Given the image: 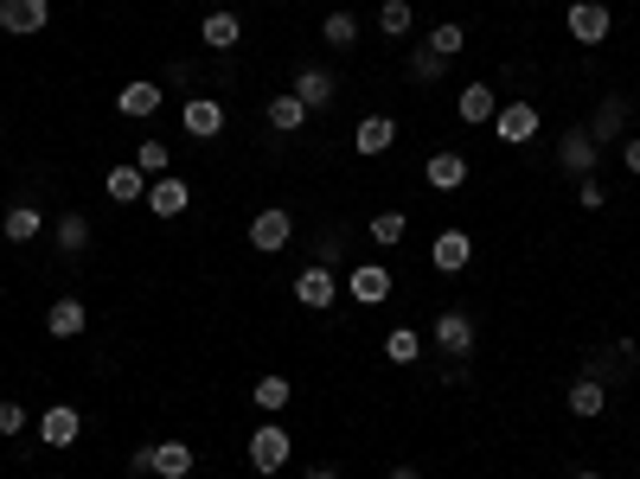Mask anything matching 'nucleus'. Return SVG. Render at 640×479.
Masks as SVG:
<instances>
[{"label":"nucleus","mask_w":640,"mask_h":479,"mask_svg":"<svg viewBox=\"0 0 640 479\" xmlns=\"http://www.w3.org/2000/svg\"><path fill=\"white\" fill-rule=\"evenodd\" d=\"M244 448H250V467L270 479V473H282V467L295 460V435H288V428H282L275 416H263V428H250Z\"/></svg>","instance_id":"obj_1"},{"label":"nucleus","mask_w":640,"mask_h":479,"mask_svg":"<svg viewBox=\"0 0 640 479\" xmlns=\"http://www.w3.org/2000/svg\"><path fill=\"white\" fill-rule=\"evenodd\" d=\"M429 345H436V352H449V359H474V313L442 307V313H436V327H429Z\"/></svg>","instance_id":"obj_2"},{"label":"nucleus","mask_w":640,"mask_h":479,"mask_svg":"<svg viewBox=\"0 0 640 479\" xmlns=\"http://www.w3.org/2000/svg\"><path fill=\"white\" fill-rule=\"evenodd\" d=\"M288 237H295V217H288L282 205H270V211L250 217V249H256V256H282Z\"/></svg>","instance_id":"obj_3"},{"label":"nucleus","mask_w":640,"mask_h":479,"mask_svg":"<svg viewBox=\"0 0 640 479\" xmlns=\"http://www.w3.org/2000/svg\"><path fill=\"white\" fill-rule=\"evenodd\" d=\"M557 167H564L570 180H589V173L602 167V148L589 141V128H564V141H557Z\"/></svg>","instance_id":"obj_4"},{"label":"nucleus","mask_w":640,"mask_h":479,"mask_svg":"<svg viewBox=\"0 0 640 479\" xmlns=\"http://www.w3.org/2000/svg\"><path fill=\"white\" fill-rule=\"evenodd\" d=\"M564 26H570V39H577V45H602V39L615 32V13L602 7V0H577V7L564 13Z\"/></svg>","instance_id":"obj_5"},{"label":"nucleus","mask_w":640,"mask_h":479,"mask_svg":"<svg viewBox=\"0 0 640 479\" xmlns=\"http://www.w3.org/2000/svg\"><path fill=\"white\" fill-rule=\"evenodd\" d=\"M180 128L192 135V141H218V135H224V103H218V96H186Z\"/></svg>","instance_id":"obj_6"},{"label":"nucleus","mask_w":640,"mask_h":479,"mask_svg":"<svg viewBox=\"0 0 640 479\" xmlns=\"http://www.w3.org/2000/svg\"><path fill=\"white\" fill-rule=\"evenodd\" d=\"M52 26V0H0V32L32 39V32Z\"/></svg>","instance_id":"obj_7"},{"label":"nucleus","mask_w":640,"mask_h":479,"mask_svg":"<svg viewBox=\"0 0 640 479\" xmlns=\"http://www.w3.org/2000/svg\"><path fill=\"white\" fill-rule=\"evenodd\" d=\"M493 135L506 141V148H525L532 135H538V103H500V116H493Z\"/></svg>","instance_id":"obj_8"},{"label":"nucleus","mask_w":640,"mask_h":479,"mask_svg":"<svg viewBox=\"0 0 640 479\" xmlns=\"http://www.w3.org/2000/svg\"><path fill=\"white\" fill-rule=\"evenodd\" d=\"M295 300H302L307 313H327L339 300V281H334V269L327 263H307L302 275H295Z\"/></svg>","instance_id":"obj_9"},{"label":"nucleus","mask_w":640,"mask_h":479,"mask_svg":"<svg viewBox=\"0 0 640 479\" xmlns=\"http://www.w3.org/2000/svg\"><path fill=\"white\" fill-rule=\"evenodd\" d=\"M391 269H385V263H359V269L346 275V300H359V307H385V300H391Z\"/></svg>","instance_id":"obj_10"},{"label":"nucleus","mask_w":640,"mask_h":479,"mask_svg":"<svg viewBox=\"0 0 640 479\" xmlns=\"http://www.w3.org/2000/svg\"><path fill=\"white\" fill-rule=\"evenodd\" d=\"M160 103H167V84L135 77V84H123V91H116V116H123V121H148Z\"/></svg>","instance_id":"obj_11"},{"label":"nucleus","mask_w":640,"mask_h":479,"mask_svg":"<svg viewBox=\"0 0 640 479\" xmlns=\"http://www.w3.org/2000/svg\"><path fill=\"white\" fill-rule=\"evenodd\" d=\"M199 39H206V52H238V45H244V20H238L231 7H212V13L199 20Z\"/></svg>","instance_id":"obj_12"},{"label":"nucleus","mask_w":640,"mask_h":479,"mask_svg":"<svg viewBox=\"0 0 640 479\" xmlns=\"http://www.w3.org/2000/svg\"><path fill=\"white\" fill-rule=\"evenodd\" d=\"M141 205L154 211V217H180L186 205H192V185L180 180V173H160V180H148V199Z\"/></svg>","instance_id":"obj_13"},{"label":"nucleus","mask_w":640,"mask_h":479,"mask_svg":"<svg viewBox=\"0 0 640 479\" xmlns=\"http://www.w3.org/2000/svg\"><path fill=\"white\" fill-rule=\"evenodd\" d=\"M103 192H109L116 205H141V199H148V173H141L135 160H116V167L103 173Z\"/></svg>","instance_id":"obj_14"},{"label":"nucleus","mask_w":640,"mask_h":479,"mask_svg":"<svg viewBox=\"0 0 640 479\" xmlns=\"http://www.w3.org/2000/svg\"><path fill=\"white\" fill-rule=\"evenodd\" d=\"M77 435H84V416H77L71 403H52V409L39 416V441H45V448H71Z\"/></svg>","instance_id":"obj_15"},{"label":"nucleus","mask_w":640,"mask_h":479,"mask_svg":"<svg viewBox=\"0 0 640 479\" xmlns=\"http://www.w3.org/2000/svg\"><path fill=\"white\" fill-rule=\"evenodd\" d=\"M429 263H436L442 275H461L468 263H474V237H468V231H442V237L429 243Z\"/></svg>","instance_id":"obj_16"},{"label":"nucleus","mask_w":640,"mask_h":479,"mask_svg":"<svg viewBox=\"0 0 640 479\" xmlns=\"http://www.w3.org/2000/svg\"><path fill=\"white\" fill-rule=\"evenodd\" d=\"M621 135H628V96H602L596 116H589V141L602 148V141H621Z\"/></svg>","instance_id":"obj_17"},{"label":"nucleus","mask_w":640,"mask_h":479,"mask_svg":"<svg viewBox=\"0 0 640 479\" xmlns=\"http://www.w3.org/2000/svg\"><path fill=\"white\" fill-rule=\"evenodd\" d=\"M192 467H199V454L186 441H154V460H148L154 479H192Z\"/></svg>","instance_id":"obj_18"},{"label":"nucleus","mask_w":640,"mask_h":479,"mask_svg":"<svg viewBox=\"0 0 640 479\" xmlns=\"http://www.w3.org/2000/svg\"><path fill=\"white\" fill-rule=\"evenodd\" d=\"M288 91L302 96L307 109H327V103H334V96H339V84H334V71H321V64H302Z\"/></svg>","instance_id":"obj_19"},{"label":"nucleus","mask_w":640,"mask_h":479,"mask_svg":"<svg viewBox=\"0 0 640 479\" xmlns=\"http://www.w3.org/2000/svg\"><path fill=\"white\" fill-rule=\"evenodd\" d=\"M455 116L468 121V128H481V121L493 128V116H500V91H493V84H468V91L455 96Z\"/></svg>","instance_id":"obj_20"},{"label":"nucleus","mask_w":640,"mask_h":479,"mask_svg":"<svg viewBox=\"0 0 640 479\" xmlns=\"http://www.w3.org/2000/svg\"><path fill=\"white\" fill-rule=\"evenodd\" d=\"M397 148V121L391 116H366L359 128H353V153H366V160H378V153Z\"/></svg>","instance_id":"obj_21"},{"label":"nucleus","mask_w":640,"mask_h":479,"mask_svg":"<svg viewBox=\"0 0 640 479\" xmlns=\"http://www.w3.org/2000/svg\"><path fill=\"white\" fill-rule=\"evenodd\" d=\"M84 327H91V313H84V300L77 295H59L52 307H45V332H52V339H77Z\"/></svg>","instance_id":"obj_22"},{"label":"nucleus","mask_w":640,"mask_h":479,"mask_svg":"<svg viewBox=\"0 0 640 479\" xmlns=\"http://www.w3.org/2000/svg\"><path fill=\"white\" fill-rule=\"evenodd\" d=\"M423 180L436 185V192H455V185H468V160H461L455 148H436L423 160Z\"/></svg>","instance_id":"obj_23"},{"label":"nucleus","mask_w":640,"mask_h":479,"mask_svg":"<svg viewBox=\"0 0 640 479\" xmlns=\"http://www.w3.org/2000/svg\"><path fill=\"white\" fill-rule=\"evenodd\" d=\"M263 121H270L275 135H302V121H307V103L295 91H275L270 103H263Z\"/></svg>","instance_id":"obj_24"},{"label":"nucleus","mask_w":640,"mask_h":479,"mask_svg":"<svg viewBox=\"0 0 640 479\" xmlns=\"http://www.w3.org/2000/svg\"><path fill=\"white\" fill-rule=\"evenodd\" d=\"M564 403H570V416H577V422H596L602 409H609V384H596V377H577Z\"/></svg>","instance_id":"obj_25"},{"label":"nucleus","mask_w":640,"mask_h":479,"mask_svg":"<svg viewBox=\"0 0 640 479\" xmlns=\"http://www.w3.org/2000/svg\"><path fill=\"white\" fill-rule=\"evenodd\" d=\"M250 403H256V409H263V416H282V409H288V403H295V384H288V377H256V390H250Z\"/></svg>","instance_id":"obj_26"},{"label":"nucleus","mask_w":640,"mask_h":479,"mask_svg":"<svg viewBox=\"0 0 640 479\" xmlns=\"http://www.w3.org/2000/svg\"><path fill=\"white\" fill-rule=\"evenodd\" d=\"M0 231H7V243H32L39 231H45V217H39L32 205H7L0 211Z\"/></svg>","instance_id":"obj_27"},{"label":"nucleus","mask_w":640,"mask_h":479,"mask_svg":"<svg viewBox=\"0 0 640 479\" xmlns=\"http://www.w3.org/2000/svg\"><path fill=\"white\" fill-rule=\"evenodd\" d=\"M321 39H327L334 52H353V45H359V13H346V7L327 13V20H321Z\"/></svg>","instance_id":"obj_28"},{"label":"nucleus","mask_w":640,"mask_h":479,"mask_svg":"<svg viewBox=\"0 0 640 479\" xmlns=\"http://www.w3.org/2000/svg\"><path fill=\"white\" fill-rule=\"evenodd\" d=\"M385 359H391V364H417V359H423V332H417V327H391V332H385Z\"/></svg>","instance_id":"obj_29"},{"label":"nucleus","mask_w":640,"mask_h":479,"mask_svg":"<svg viewBox=\"0 0 640 479\" xmlns=\"http://www.w3.org/2000/svg\"><path fill=\"white\" fill-rule=\"evenodd\" d=\"M59 249H64V256L91 249V217H84V211H64V217H59Z\"/></svg>","instance_id":"obj_30"},{"label":"nucleus","mask_w":640,"mask_h":479,"mask_svg":"<svg viewBox=\"0 0 640 479\" xmlns=\"http://www.w3.org/2000/svg\"><path fill=\"white\" fill-rule=\"evenodd\" d=\"M135 167H141L148 180H160V173H174V153H167V141H135Z\"/></svg>","instance_id":"obj_31"},{"label":"nucleus","mask_w":640,"mask_h":479,"mask_svg":"<svg viewBox=\"0 0 640 479\" xmlns=\"http://www.w3.org/2000/svg\"><path fill=\"white\" fill-rule=\"evenodd\" d=\"M417 26V13H410V0H385V7H378V32H385V39H403V32Z\"/></svg>","instance_id":"obj_32"},{"label":"nucleus","mask_w":640,"mask_h":479,"mask_svg":"<svg viewBox=\"0 0 640 479\" xmlns=\"http://www.w3.org/2000/svg\"><path fill=\"white\" fill-rule=\"evenodd\" d=\"M423 45H429V52H442V58L455 64V58H461V45H468V32H461L455 20H442V26H429V39H423Z\"/></svg>","instance_id":"obj_33"},{"label":"nucleus","mask_w":640,"mask_h":479,"mask_svg":"<svg viewBox=\"0 0 640 479\" xmlns=\"http://www.w3.org/2000/svg\"><path fill=\"white\" fill-rule=\"evenodd\" d=\"M410 77H417V84H442V77H449V58L417 45V52H410Z\"/></svg>","instance_id":"obj_34"},{"label":"nucleus","mask_w":640,"mask_h":479,"mask_svg":"<svg viewBox=\"0 0 640 479\" xmlns=\"http://www.w3.org/2000/svg\"><path fill=\"white\" fill-rule=\"evenodd\" d=\"M403 231H410V224H403V211H378V217H371V243H385V249L403 243Z\"/></svg>","instance_id":"obj_35"},{"label":"nucleus","mask_w":640,"mask_h":479,"mask_svg":"<svg viewBox=\"0 0 640 479\" xmlns=\"http://www.w3.org/2000/svg\"><path fill=\"white\" fill-rule=\"evenodd\" d=\"M577 205H583V211H602V205H609V185L596 180V173H589V180H577Z\"/></svg>","instance_id":"obj_36"},{"label":"nucleus","mask_w":640,"mask_h":479,"mask_svg":"<svg viewBox=\"0 0 640 479\" xmlns=\"http://www.w3.org/2000/svg\"><path fill=\"white\" fill-rule=\"evenodd\" d=\"M20 428H27V403H13V396H7V403H0V435H13V441H20Z\"/></svg>","instance_id":"obj_37"},{"label":"nucleus","mask_w":640,"mask_h":479,"mask_svg":"<svg viewBox=\"0 0 640 479\" xmlns=\"http://www.w3.org/2000/svg\"><path fill=\"white\" fill-rule=\"evenodd\" d=\"M621 167L640 180V135H628V141H621Z\"/></svg>","instance_id":"obj_38"},{"label":"nucleus","mask_w":640,"mask_h":479,"mask_svg":"<svg viewBox=\"0 0 640 479\" xmlns=\"http://www.w3.org/2000/svg\"><path fill=\"white\" fill-rule=\"evenodd\" d=\"M167 84H174V91H186V84H192V64L174 58V64H167Z\"/></svg>","instance_id":"obj_39"},{"label":"nucleus","mask_w":640,"mask_h":479,"mask_svg":"<svg viewBox=\"0 0 640 479\" xmlns=\"http://www.w3.org/2000/svg\"><path fill=\"white\" fill-rule=\"evenodd\" d=\"M391 479H423V467H391Z\"/></svg>","instance_id":"obj_40"},{"label":"nucleus","mask_w":640,"mask_h":479,"mask_svg":"<svg viewBox=\"0 0 640 479\" xmlns=\"http://www.w3.org/2000/svg\"><path fill=\"white\" fill-rule=\"evenodd\" d=\"M307 479H339V473H334V467H314V473H307Z\"/></svg>","instance_id":"obj_41"},{"label":"nucleus","mask_w":640,"mask_h":479,"mask_svg":"<svg viewBox=\"0 0 640 479\" xmlns=\"http://www.w3.org/2000/svg\"><path fill=\"white\" fill-rule=\"evenodd\" d=\"M570 479H602V473H570Z\"/></svg>","instance_id":"obj_42"},{"label":"nucleus","mask_w":640,"mask_h":479,"mask_svg":"<svg viewBox=\"0 0 640 479\" xmlns=\"http://www.w3.org/2000/svg\"><path fill=\"white\" fill-rule=\"evenodd\" d=\"M135 479H154V473H135Z\"/></svg>","instance_id":"obj_43"},{"label":"nucleus","mask_w":640,"mask_h":479,"mask_svg":"<svg viewBox=\"0 0 640 479\" xmlns=\"http://www.w3.org/2000/svg\"><path fill=\"white\" fill-rule=\"evenodd\" d=\"M52 479H64V473H52Z\"/></svg>","instance_id":"obj_44"}]
</instances>
